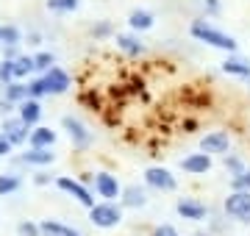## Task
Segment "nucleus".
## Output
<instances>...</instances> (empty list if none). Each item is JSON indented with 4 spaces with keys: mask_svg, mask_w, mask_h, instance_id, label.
Masks as SVG:
<instances>
[{
    "mask_svg": "<svg viewBox=\"0 0 250 236\" xmlns=\"http://www.w3.org/2000/svg\"><path fill=\"white\" fill-rule=\"evenodd\" d=\"M189 31H192V37H195L197 42H206V45L217 47V50H225V53H236V47H239L233 37L217 31L214 25H208V22H203V20H195Z\"/></svg>",
    "mask_w": 250,
    "mask_h": 236,
    "instance_id": "obj_1",
    "label": "nucleus"
},
{
    "mask_svg": "<svg viewBox=\"0 0 250 236\" xmlns=\"http://www.w3.org/2000/svg\"><path fill=\"white\" fill-rule=\"evenodd\" d=\"M89 222L95 228H103V231L117 228L120 222H123V206H120V203H108V200L95 203V206L89 209Z\"/></svg>",
    "mask_w": 250,
    "mask_h": 236,
    "instance_id": "obj_2",
    "label": "nucleus"
},
{
    "mask_svg": "<svg viewBox=\"0 0 250 236\" xmlns=\"http://www.w3.org/2000/svg\"><path fill=\"white\" fill-rule=\"evenodd\" d=\"M223 211L242 225H250V192H231L223 200Z\"/></svg>",
    "mask_w": 250,
    "mask_h": 236,
    "instance_id": "obj_3",
    "label": "nucleus"
},
{
    "mask_svg": "<svg viewBox=\"0 0 250 236\" xmlns=\"http://www.w3.org/2000/svg\"><path fill=\"white\" fill-rule=\"evenodd\" d=\"M56 186H59L64 195L75 197L81 206H86V209H92V206H95V197H92L89 186H83L78 178H70V175H59V178H56Z\"/></svg>",
    "mask_w": 250,
    "mask_h": 236,
    "instance_id": "obj_4",
    "label": "nucleus"
},
{
    "mask_svg": "<svg viewBox=\"0 0 250 236\" xmlns=\"http://www.w3.org/2000/svg\"><path fill=\"white\" fill-rule=\"evenodd\" d=\"M145 186H150L156 192H175L178 181H175V175L167 167H147L145 170Z\"/></svg>",
    "mask_w": 250,
    "mask_h": 236,
    "instance_id": "obj_5",
    "label": "nucleus"
},
{
    "mask_svg": "<svg viewBox=\"0 0 250 236\" xmlns=\"http://www.w3.org/2000/svg\"><path fill=\"white\" fill-rule=\"evenodd\" d=\"M62 125H64V131L70 134V139H72V147H78V150H86V147L92 145V131L83 122H81L78 117H67L62 119Z\"/></svg>",
    "mask_w": 250,
    "mask_h": 236,
    "instance_id": "obj_6",
    "label": "nucleus"
},
{
    "mask_svg": "<svg viewBox=\"0 0 250 236\" xmlns=\"http://www.w3.org/2000/svg\"><path fill=\"white\" fill-rule=\"evenodd\" d=\"M231 150V137L228 131H211L200 139V153H208V156H228Z\"/></svg>",
    "mask_w": 250,
    "mask_h": 236,
    "instance_id": "obj_7",
    "label": "nucleus"
},
{
    "mask_svg": "<svg viewBox=\"0 0 250 236\" xmlns=\"http://www.w3.org/2000/svg\"><path fill=\"white\" fill-rule=\"evenodd\" d=\"M0 134H3L11 145L17 147V145H25V142H28V137H31V128H28L20 117H6V119H3Z\"/></svg>",
    "mask_w": 250,
    "mask_h": 236,
    "instance_id": "obj_8",
    "label": "nucleus"
},
{
    "mask_svg": "<svg viewBox=\"0 0 250 236\" xmlns=\"http://www.w3.org/2000/svg\"><path fill=\"white\" fill-rule=\"evenodd\" d=\"M95 192H98L103 200L114 203V200H120V195H123V186H120V181H117L111 173H98L95 175Z\"/></svg>",
    "mask_w": 250,
    "mask_h": 236,
    "instance_id": "obj_9",
    "label": "nucleus"
},
{
    "mask_svg": "<svg viewBox=\"0 0 250 236\" xmlns=\"http://www.w3.org/2000/svg\"><path fill=\"white\" fill-rule=\"evenodd\" d=\"M175 211H178V217L189 219V222H200V219L208 217L206 203H200V200H195V197H181L178 203H175Z\"/></svg>",
    "mask_w": 250,
    "mask_h": 236,
    "instance_id": "obj_10",
    "label": "nucleus"
},
{
    "mask_svg": "<svg viewBox=\"0 0 250 236\" xmlns=\"http://www.w3.org/2000/svg\"><path fill=\"white\" fill-rule=\"evenodd\" d=\"M45 86H47V95H64V92L72 86V78L64 73L62 67H50L45 75Z\"/></svg>",
    "mask_w": 250,
    "mask_h": 236,
    "instance_id": "obj_11",
    "label": "nucleus"
},
{
    "mask_svg": "<svg viewBox=\"0 0 250 236\" xmlns=\"http://www.w3.org/2000/svg\"><path fill=\"white\" fill-rule=\"evenodd\" d=\"M120 206H123V209H145V206H147V192H145V186H139V183L123 186Z\"/></svg>",
    "mask_w": 250,
    "mask_h": 236,
    "instance_id": "obj_12",
    "label": "nucleus"
},
{
    "mask_svg": "<svg viewBox=\"0 0 250 236\" xmlns=\"http://www.w3.org/2000/svg\"><path fill=\"white\" fill-rule=\"evenodd\" d=\"M181 170L189 175H206L211 170V156L208 153H192L187 158H181Z\"/></svg>",
    "mask_w": 250,
    "mask_h": 236,
    "instance_id": "obj_13",
    "label": "nucleus"
},
{
    "mask_svg": "<svg viewBox=\"0 0 250 236\" xmlns=\"http://www.w3.org/2000/svg\"><path fill=\"white\" fill-rule=\"evenodd\" d=\"M39 236H81V231L62 222V219H42L39 222Z\"/></svg>",
    "mask_w": 250,
    "mask_h": 236,
    "instance_id": "obj_14",
    "label": "nucleus"
},
{
    "mask_svg": "<svg viewBox=\"0 0 250 236\" xmlns=\"http://www.w3.org/2000/svg\"><path fill=\"white\" fill-rule=\"evenodd\" d=\"M56 153L53 150H42V147H31L25 153L20 156V164H28V167H47V164H53Z\"/></svg>",
    "mask_w": 250,
    "mask_h": 236,
    "instance_id": "obj_15",
    "label": "nucleus"
},
{
    "mask_svg": "<svg viewBox=\"0 0 250 236\" xmlns=\"http://www.w3.org/2000/svg\"><path fill=\"white\" fill-rule=\"evenodd\" d=\"M28 145H31V147H42V150H50V147L56 145V131H50V128H45V125L31 128Z\"/></svg>",
    "mask_w": 250,
    "mask_h": 236,
    "instance_id": "obj_16",
    "label": "nucleus"
},
{
    "mask_svg": "<svg viewBox=\"0 0 250 236\" xmlns=\"http://www.w3.org/2000/svg\"><path fill=\"white\" fill-rule=\"evenodd\" d=\"M22 122H25L28 128H36V122H39V117H42V106H39V100H22L20 103V114H17Z\"/></svg>",
    "mask_w": 250,
    "mask_h": 236,
    "instance_id": "obj_17",
    "label": "nucleus"
},
{
    "mask_svg": "<svg viewBox=\"0 0 250 236\" xmlns=\"http://www.w3.org/2000/svg\"><path fill=\"white\" fill-rule=\"evenodd\" d=\"M223 73L233 75V78H250V61H245L239 56H228L223 61Z\"/></svg>",
    "mask_w": 250,
    "mask_h": 236,
    "instance_id": "obj_18",
    "label": "nucleus"
},
{
    "mask_svg": "<svg viewBox=\"0 0 250 236\" xmlns=\"http://www.w3.org/2000/svg\"><path fill=\"white\" fill-rule=\"evenodd\" d=\"M3 100H9L11 106H20L22 100H28V83L11 81L9 86H3Z\"/></svg>",
    "mask_w": 250,
    "mask_h": 236,
    "instance_id": "obj_19",
    "label": "nucleus"
},
{
    "mask_svg": "<svg viewBox=\"0 0 250 236\" xmlns=\"http://www.w3.org/2000/svg\"><path fill=\"white\" fill-rule=\"evenodd\" d=\"M117 47L123 50L125 56H142L145 45L136 37H128V34H117Z\"/></svg>",
    "mask_w": 250,
    "mask_h": 236,
    "instance_id": "obj_20",
    "label": "nucleus"
},
{
    "mask_svg": "<svg viewBox=\"0 0 250 236\" xmlns=\"http://www.w3.org/2000/svg\"><path fill=\"white\" fill-rule=\"evenodd\" d=\"M153 22H156V17H153L150 11L134 9L128 14V25L134 28V31H147V28H153Z\"/></svg>",
    "mask_w": 250,
    "mask_h": 236,
    "instance_id": "obj_21",
    "label": "nucleus"
},
{
    "mask_svg": "<svg viewBox=\"0 0 250 236\" xmlns=\"http://www.w3.org/2000/svg\"><path fill=\"white\" fill-rule=\"evenodd\" d=\"M34 70H36L34 56H20V59H14V81H25Z\"/></svg>",
    "mask_w": 250,
    "mask_h": 236,
    "instance_id": "obj_22",
    "label": "nucleus"
},
{
    "mask_svg": "<svg viewBox=\"0 0 250 236\" xmlns=\"http://www.w3.org/2000/svg\"><path fill=\"white\" fill-rule=\"evenodd\" d=\"M20 186H22L20 175H11V173H3V175H0V197H9V195H14Z\"/></svg>",
    "mask_w": 250,
    "mask_h": 236,
    "instance_id": "obj_23",
    "label": "nucleus"
},
{
    "mask_svg": "<svg viewBox=\"0 0 250 236\" xmlns=\"http://www.w3.org/2000/svg\"><path fill=\"white\" fill-rule=\"evenodd\" d=\"M20 42H22V34H20L17 25H3V28H0V45L17 47Z\"/></svg>",
    "mask_w": 250,
    "mask_h": 236,
    "instance_id": "obj_24",
    "label": "nucleus"
},
{
    "mask_svg": "<svg viewBox=\"0 0 250 236\" xmlns=\"http://www.w3.org/2000/svg\"><path fill=\"white\" fill-rule=\"evenodd\" d=\"M81 6V0H47V9L53 14H70Z\"/></svg>",
    "mask_w": 250,
    "mask_h": 236,
    "instance_id": "obj_25",
    "label": "nucleus"
},
{
    "mask_svg": "<svg viewBox=\"0 0 250 236\" xmlns=\"http://www.w3.org/2000/svg\"><path fill=\"white\" fill-rule=\"evenodd\" d=\"M225 170H228V173H231V178H236V175H242L245 173V170H248V164L242 161L239 156H225Z\"/></svg>",
    "mask_w": 250,
    "mask_h": 236,
    "instance_id": "obj_26",
    "label": "nucleus"
},
{
    "mask_svg": "<svg viewBox=\"0 0 250 236\" xmlns=\"http://www.w3.org/2000/svg\"><path fill=\"white\" fill-rule=\"evenodd\" d=\"M11 81H14V61L11 59H3L0 61V89L9 86Z\"/></svg>",
    "mask_w": 250,
    "mask_h": 236,
    "instance_id": "obj_27",
    "label": "nucleus"
},
{
    "mask_svg": "<svg viewBox=\"0 0 250 236\" xmlns=\"http://www.w3.org/2000/svg\"><path fill=\"white\" fill-rule=\"evenodd\" d=\"M47 95V86H45V78H34V81H28V98L31 100H39Z\"/></svg>",
    "mask_w": 250,
    "mask_h": 236,
    "instance_id": "obj_28",
    "label": "nucleus"
},
{
    "mask_svg": "<svg viewBox=\"0 0 250 236\" xmlns=\"http://www.w3.org/2000/svg\"><path fill=\"white\" fill-rule=\"evenodd\" d=\"M34 67L42 70V73H47L50 67H56V56L53 53H36L34 56Z\"/></svg>",
    "mask_w": 250,
    "mask_h": 236,
    "instance_id": "obj_29",
    "label": "nucleus"
},
{
    "mask_svg": "<svg viewBox=\"0 0 250 236\" xmlns=\"http://www.w3.org/2000/svg\"><path fill=\"white\" fill-rule=\"evenodd\" d=\"M250 192V167L245 170L242 175H236V178H231V192Z\"/></svg>",
    "mask_w": 250,
    "mask_h": 236,
    "instance_id": "obj_30",
    "label": "nucleus"
},
{
    "mask_svg": "<svg viewBox=\"0 0 250 236\" xmlns=\"http://www.w3.org/2000/svg\"><path fill=\"white\" fill-rule=\"evenodd\" d=\"M111 34H114V28H111V22H106V20L98 22V25H92V37L95 39H108Z\"/></svg>",
    "mask_w": 250,
    "mask_h": 236,
    "instance_id": "obj_31",
    "label": "nucleus"
},
{
    "mask_svg": "<svg viewBox=\"0 0 250 236\" xmlns=\"http://www.w3.org/2000/svg\"><path fill=\"white\" fill-rule=\"evenodd\" d=\"M17 236H39V225L31 222V219H22L17 225Z\"/></svg>",
    "mask_w": 250,
    "mask_h": 236,
    "instance_id": "obj_32",
    "label": "nucleus"
},
{
    "mask_svg": "<svg viewBox=\"0 0 250 236\" xmlns=\"http://www.w3.org/2000/svg\"><path fill=\"white\" fill-rule=\"evenodd\" d=\"M150 236H181V234H178V228H172V225H156Z\"/></svg>",
    "mask_w": 250,
    "mask_h": 236,
    "instance_id": "obj_33",
    "label": "nucleus"
},
{
    "mask_svg": "<svg viewBox=\"0 0 250 236\" xmlns=\"http://www.w3.org/2000/svg\"><path fill=\"white\" fill-rule=\"evenodd\" d=\"M11 150H14V145H11L9 139H6L3 134H0V158H3V156H9Z\"/></svg>",
    "mask_w": 250,
    "mask_h": 236,
    "instance_id": "obj_34",
    "label": "nucleus"
},
{
    "mask_svg": "<svg viewBox=\"0 0 250 236\" xmlns=\"http://www.w3.org/2000/svg\"><path fill=\"white\" fill-rule=\"evenodd\" d=\"M34 183H36V186H45V183H50V175H45V173L34 175Z\"/></svg>",
    "mask_w": 250,
    "mask_h": 236,
    "instance_id": "obj_35",
    "label": "nucleus"
},
{
    "mask_svg": "<svg viewBox=\"0 0 250 236\" xmlns=\"http://www.w3.org/2000/svg\"><path fill=\"white\" fill-rule=\"evenodd\" d=\"M11 109H14V106H11L9 100H0V114H9Z\"/></svg>",
    "mask_w": 250,
    "mask_h": 236,
    "instance_id": "obj_36",
    "label": "nucleus"
},
{
    "mask_svg": "<svg viewBox=\"0 0 250 236\" xmlns=\"http://www.w3.org/2000/svg\"><path fill=\"white\" fill-rule=\"evenodd\" d=\"M28 39H31V42H28V45H39V42H42V37H39V34H36V31H34V34H28Z\"/></svg>",
    "mask_w": 250,
    "mask_h": 236,
    "instance_id": "obj_37",
    "label": "nucleus"
},
{
    "mask_svg": "<svg viewBox=\"0 0 250 236\" xmlns=\"http://www.w3.org/2000/svg\"><path fill=\"white\" fill-rule=\"evenodd\" d=\"M192 236H217V234H211V231H197V234H192Z\"/></svg>",
    "mask_w": 250,
    "mask_h": 236,
    "instance_id": "obj_38",
    "label": "nucleus"
}]
</instances>
